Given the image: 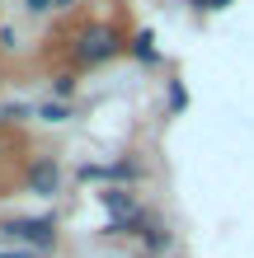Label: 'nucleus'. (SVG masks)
Here are the masks:
<instances>
[{"label": "nucleus", "instance_id": "nucleus-1", "mask_svg": "<svg viewBox=\"0 0 254 258\" xmlns=\"http://www.w3.org/2000/svg\"><path fill=\"white\" fill-rule=\"evenodd\" d=\"M123 52H127V33L113 19H85L76 33H71V61L80 71L109 66L113 56H123Z\"/></svg>", "mask_w": 254, "mask_h": 258}, {"label": "nucleus", "instance_id": "nucleus-2", "mask_svg": "<svg viewBox=\"0 0 254 258\" xmlns=\"http://www.w3.org/2000/svg\"><path fill=\"white\" fill-rule=\"evenodd\" d=\"M0 235L19 239L28 253H52L57 249V221L52 216H14V221H0Z\"/></svg>", "mask_w": 254, "mask_h": 258}, {"label": "nucleus", "instance_id": "nucleus-3", "mask_svg": "<svg viewBox=\"0 0 254 258\" xmlns=\"http://www.w3.org/2000/svg\"><path fill=\"white\" fill-rule=\"evenodd\" d=\"M28 188H33L38 197H52L57 188H62V164H57V160H47V155H42V160H33V164H28Z\"/></svg>", "mask_w": 254, "mask_h": 258}, {"label": "nucleus", "instance_id": "nucleus-4", "mask_svg": "<svg viewBox=\"0 0 254 258\" xmlns=\"http://www.w3.org/2000/svg\"><path fill=\"white\" fill-rule=\"evenodd\" d=\"M80 178H109V183H137L141 169L132 160H118V164H104V169H80Z\"/></svg>", "mask_w": 254, "mask_h": 258}, {"label": "nucleus", "instance_id": "nucleus-5", "mask_svg": "<svg viewBox=\"0 0 254 258\" xmlns=\"http://www.w3.org/2000/svg\"><path fill=\"white\" fill-rule=\"evenodd\" d=\"M127 52L137 56V61H146V66H156V61H160V52H156V33H151V28H146V33H132V38H127Z\"/></svg>", "mask_w": 254, "mask_h": 258}, {"label": "nucleus", "instance_id": "nucleus-6", "mask_svg": "<svg viewBox=\"0 0 254 258\" xmlns=\"http://www.w3.org/2000/svg\"><path fill=\"white\" fill-rule=\"evenodd\" d=\"M38 117H47V122H66V108H62V103H42Z\"/></svg>", "mask_w": 254, "mask_h": 258}, {"label": "nucleus", "instance_id": "nucleus-7", "mask_svg": "<svg viewBox=\"0 0 254 258\" xmlns=\"http://www.w3.org/2000/svg\"><path fill=\"white\" fill-rule=\"evenodd\" d=\"M57 99H71V94H76V80H71V75H57Z\"/></svg>", "mask_w": 254, "mask_h": 258}, {"label": "nucleus", "instance_id": "nucleus-8", "mask_svg": "<svg viewBox=\"0 0 254 258\" xmlns=\"http://www.w3.org/2000/svg\"><path fill=\"white\" fill-rule=\"evenodd\" d=\"M188 5H193V10H198V14H207V10H226V5H231V0H188Z\"/></svg>", "mask_w": 254, "mask_h": 258}, {"label": "nucleus", "instance_id": "nucleus-9", "mask_svg": "<svg viewBox=\"0 0 254 258\" xmlns=\"http://www.w3.org/2000/svg\"><path fill=\"white\" fill-rule=\"evenodd\" d=\"M28 14H52V0H24Z\"/></svg>", "mask_w": 254, "mask_h": 258}, {"label": "nucleus", "instance_id": "nucleus-10", "mask_svg": "<svg viewBox=\"0 0 254 258\" xmlns=\"http://www.w3.org/2000/svg\"><path fill=\"white\" fill-rule=\"evenodd\" d=\"M0 258H38V253H28V249H0Z\"/></svg>", "mask_w": 254, "mask_h": 258}, {"label": "nucleus", "instance_id": "nucleus-11", "mask_svg": "<svg viewBox=\"0 0 254 258\" xmlns=\"http://www.w3.org/2000/svg\"><path fill=\"white\" fill-rule=\"evenodd\" d=\"M71 5H76V0H52V10H71Z\"/></svg>", "mask_w": 254, "mask_h": 258}]
</instances>
